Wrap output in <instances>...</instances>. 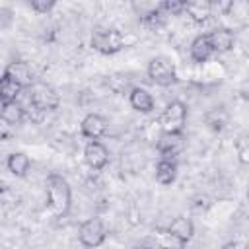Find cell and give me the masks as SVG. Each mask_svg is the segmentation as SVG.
I'll use <instances>...</instances> for the list:
<instances>
[{
    "mask_svg": "<svg viewBox=\"0 0 249 249\" xmlns=\"http://www.w3.org/2000/svg\"><path fill=\"white\" fill-rule=\"evenodd\" d=\"M45 187H47V208L51 216L54 220L64 218L70 212V204H72V191L68 181L60 173H49Z\"/></svg>",
    "mask_w": 249,
    "mask_h": 249,
    "instance_id": "cell-1",
    "label": "cell"
},
{
    "mask_svg": "<svg viewBox=\"0 0 249 249\" xmlns=\"http://www.w3.org/2000/svg\"><path fill=\"white\" fill-rule=\"evenodd\" d=\"M27 103L33 105L35 109L47 113V111H54L60 103V97L56 93V89L45 82H33L27 88Z\"/></svg>",
    "mask_w": 249,
    "mask_h": 249,
    "instance_id": "cell-2",
    "label": "cell"
},
{
    "mask_svg": "<svg viewBox=\"0 0 249 249\" xmlns=\"http://www.w3.org/2000/svg\"><path fill=\"white\" fill-rule=\"evenodd\" d=\"M187 123V105L183 101H171L160 115V126L163 132L181 134Z\"/></svg>",
    "mask_w": 249,
    "mask_h": 249,
    "instance_id": "cell-3",
    "label": "cell"
},
{
    "mask_svg": "<svg viewBox=\"0 0 249 249\" xmlns=\"http://www.w3.org/2000/svg\"><path fill=\"white\" fill-rule=\"evenodd\" d=\"M91 47L101 54H115L124 49V37L119 29H95L91 33Z\"/></svg>",
    "mask_w": 249,
    "mask_h": 249,
    "instance_id": "cell-4",
    "label": "cell"
},
{
    "mask_svg": "<svg viewBox=\"0 0 249 249\" xmlns=\"http://www.w3.org/2000/svg\"><path fill=\"white\" fill-rule=\"evenodd\" d=\"M148 78L152 84L156 86H161V88H167V86H173L177 82V72H175V66L169 58L165 56H156L148 62Z\"/></svg>",
    "mask_w": 249,
    "mask_h": 249,
    "instance_id": "cell-5",
    "label": "cell"
},
{
    "mask_svg": "<svg viewBox=\"0 0 249 249\" xmlns=\"http://www.w3.org/2000/svg\"><path fill=\"white\" fill-rule=\"evenodd\" d=\"M78 239H80V243L84 247L95 249V247H101L105 243L107 230H105V226H103V222L99 218H88L78 228Z\"/></svg>",
    "mask_w": 249,
    "mask_h": 249,
    "instance_id": "cell-6",
    "label": "cell"
},
{
    "mask_svg": "<svg viewBox=\"0 0 249 249\" xmlns=\"http://www.w3.org/2000/svg\"><path fill=\"white\" fill-rule=\"evenodd\" d=\"M80 130H82V136L88 138V140H99L101 136L107 134L109 130V123L105 117L97 115V113H89L82 119V124H80Z\"/></svg>",
    "mask_w": 249,
    "mask_h": 249,
    "instance_id": "cell-7",
    "label": "cell"
},
{
    "mask_svg": "<svg viewBox=\"0 0 249 249\" xmlns=\"http://www.w3.org/2000/svg\"><path fill=\"white\" fill-rule=\"evenodd\" d=\"M185 148V138L183 134H169V132H161V136L156 142V150L160 152V156L163 160H175V156H179Z\"/></svg>",
    "mask_w": 249,
    "mask_h": 249,
    "instance_id": "cell-8",
    "label": "cell"
},
{
    "mask_svg": "<svg viewBox=\"0 0 249 249\" xmlns=\"http://www.w3.org/2000/svg\"><path fill=\"white\" fill-rule=\"evenodd\" d=\"M84 160L91 169L99 171L109 163V150L99 140H89L84 148Z\"/></svg>",
    "mask_w": 249,
    "mask_h": 249,
    "instance_id": "cell-9",
    "label": "cell"
},
{
    "mask_svg": "<svg viewBox=\"0 0 249 249\" xmlns=\"http://www.w3.org/2000/svg\"><path fill=\"white\" fill-rule=\"evenodd\" d=\"M208 39H210V45L214 49V53H228L233 49V43H235V35L230 27H216L208 33Z\"/></svg>",
    "mask_w": 249,
    "mask_h": 249,
    "instance_id": "cell-10",
    "label": "cell"
},
{
    "mask_svg": "<svg viewBox=\"0 0 249 249\" xmlns=\"http://www.w3.org/2000/svg\"><path fill=\"white\" fill-rule=\"evenodd\" d=\"M152 239L158 249H185L187 247V241H183L181 237L171 233L169 228H154Z\"/></svg>",
    "mask_w": 249,
    "mask_h": 249,
    "instance_id": "cell-11",
    "label": "cell"
},
{
    "mask_svg": "<svg viewBox=\"0 0 249 249\" xmlns=\"http://www.w3.org/2000/svg\"><path fill=\"white\" fill-rule=\"evenodd\" d=\"M4 76H8V78H12L14 82H18L21 88H29V86L33 84V74H31L27 62H23V60H14V62H10V64L6 66V70H4Z\"/></svg>",
    "mask_w": 249,
    "mask_h": 249,
    "instance_id": "cell-12",
    "label": "cell"
},
{
    "mask_svg": "<svg viewBox=\"0 0 249 249\" xmlns=\"http://www.w3.org/2000/svg\"><path fill=\"white\" fill-rule=\"evenodd\" d=\"M212 10L214 4L208 0H185V14L196 23L206 21L212 16Z\"/></svg>",
    "mask_w": 249,
    "mask_h": 249,
    "instance_id": "cell-13",
    "label": "cell"
},
{
    "mask_svg": "<svg viewBox=\"0 0 249 249\" xmlns=\"http://www.w3.org/2000/svg\"><path fill=\"white\" fill-rule=\"evenodd\" d=\"M191 58L195 62H206L212 54H214V49L210 45V39H208V33H202V35H196L191 43Z\"/></svg>",
    "mask_w": 249,
    "mask_h": 249,
    "instance_id": "cell-14",
    "label": "cell"
},
{
    "mask_svg": "<svg viewBox=\"0 0 249 249\" xmlns=\"http://www.w3.org/2000/svg\"><path fill=\"white\" fill-rule=\"evenodd\" d=\"M128 103L138 113H152L154 109V97L144 88H132L128 93Z\"/></svg>",
    "mask_w": 249,
    "mask_h": 249,
    "instance_id": "cell-15",
    "label": "cell"
},
{
    "mask_svg": "<svg viewBox=\"0 0 249 249\" xmlns=\"http://www.w3.org/2000/svg\"><path fill=\"white\" fill-rule=\"evenodd\" d=\"M175 179H177V161L161 158L156 163V181L160 185H171Z\"/></svg>",
    "mask_w": 249,
    "mask_h": 249,
    "instance_id": "cell-16",
    "label": "cell"
},
{
    "mask_svg": "<svg viewBox=\"0 0 249 249\" xmlns=\"http://www.w3.org/2000/svg\"><path fill=\"white\" fill-rule=\"evenodd\" d=\"M6 165H8V171L14 177H25L27 171H29V167H31V160L23 152H14V154L8 156Z\"/></svg>",
    "mask_w": 249,
    "mask_h": 249,
    "instance_id": "cell-17",
    "label": "cell"
},
{
    "mask_svg": "<svg viewBox=\"0 0 249 249\" xmlns=\"http://www.w3.org/2000/svg\"><path fill=\"white\" fill-rule=\"evenodd\" d=\"M25 107L19 101L2 103V121L8 124H21L25 121Z\"/></svg>",
    "mask_w": 249,
    "mask_h": 249,
    "instance_id": "cell-18",
    "label": "cell"
},
{
    "mask_svg": "<svg viewBox=\"0 0 249 249\" xmlns=\"http://www.w3.org/2000/svg\"><path fill=\"white\" fill-rule=\"evenodd\" d=\"M171 233H175L177 237H181L183 241H191L193 235H195V224L191 222V218H185V216H177L171 220V224L167 226Z\"/></svg>",
    "mask_w": 249,
    "mask_h": 249,
    "instance_id": "cell-19",
    "label": "cell"
},
{
    "mask_svg": "<svg viewBox=\"0 0 249 249\" xmlns=\"http://www.w3.org/2000/svg\"><path fill=\"white\" fill-rule=\"evenodd\" d=\"M21 91H23V88L18 82H14L12 78H8V76L2 74V80H0V99H2V103L18 101V97H19Z\"/></svg>",
    "mask_w": 249,
    "mask_h": 249,
    "instance_id": "cell-20",
    "label": "cell"
},
{
    "mask_svg": "<svg viewBox=\"0 0 249 249\" xmlns=\"http://www.w3.org/2000/svg\"><path fill=\"white\" fill-rule=\"evenodd\" d=\"M165 14L160 10V6L156 4L154 8H150L148 12H144V14H140V23L142 25H146L148 29H158V27H161L163 23H165Z\"/></svg>",
    "mask_w": 249,
    "mask_h": 249,
    "instance_id": "cell-21",
    "label": "cell"
},
{
    "mask_svg": "<svg viewBox=\"0 0 249 249\" xmlns=\"http://www.w3.org/2000/svg\"><path fill=\"white\" fill-rule=\"evenodd\" d=\"M204 119H206V124H208L212 130H216V132L224 130V126H226V123H228V117H226V113H224L222 109H212V111H208Z\"/></svg>",
    "mask_w": 249,
    "mask_h": 249,
    "instance_id": "cell-22",
    "label": "cell"
},
{
    "mask_svg": "<svg viewBox=\"0 0 249 249\" xmlns=\"http://www.w3.org/2000/svg\"><path fill=\"white\" fill-rule=\"evenodd\" d=\"M158 6L165 16H179L185 12V0H163Z\"/></svg>",
    "mask_w": 249,
    "mask_h": 249,
    "instance_id": "cell-23",
    "label": "cell"
},
{
    "mask_svg": "<svg viewBox=\"0 0 249 249\" xmlns=\"http://www.w3.org/2000/svg\"><path fill=\"white\" fill-rule=\"evenodd\" d=\"M54 0H31L29 2V6H31V10L33 12H37V14H47V12H51L53 8H54Z\"/></svg>",
    "mask_w": 249,
    "mask_h": 249,
    "instance_id": "cell-24",
    "label": "cell"
},
{
    "mask_svg": "<svg viewBox=\"0 0 249 249\" xmlns=\"http://www.w3.org/2000/svg\"><path fill=\"white\" fill-rule=\"evenodd\" d=\"M222 249H249V241L247 239H231V241L224 243Z\"/></svg>",
    "mask_w": 249,
    "mask_h": 249,
    "instance_id": "cell-25",
    "label": "cell"
},
{
    "mask_svg": "<svg viewBox=\"0 0 249 249\" xmlns=\"http://www.w3.org/2000/svg\"><path fill=\"white\" fill-rule=\"evenodd\" d=\"M239 93H241V97H243L245 101H249V80H245V82L241 84V88H239Z\"/></svg>",
    "mask_w": 249,
    "mask_h": 249,
    "instance_id": "cell-26",
    "label": "cell"
},
{
    "mask_svg": "<svg viewBox=\"0 0 249 249\" xmlns=\"http://www.w3.org/2000/svg\"><path fill=\"white\" fill-rule=\"evenodd\" d=\"M247 198H249V187H247Z\"/></svg>",
    "mask_w": 249,
    "mask_h": 249,
    "instance_id": "cell-27",
    "label": "cell"
}]
</instances>
